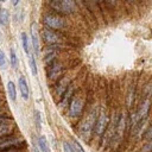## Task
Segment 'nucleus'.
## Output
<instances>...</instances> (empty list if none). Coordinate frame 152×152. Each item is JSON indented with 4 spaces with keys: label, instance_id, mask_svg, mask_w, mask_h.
I'll use <instances>...</instances> for the list:
<instances>
[{
    "label": "nucleus",
    "instance_id": "40",
    "mask_svg": "<svg viewBox=\"0 0 152 152\" xmlns=\"http://www.w3.org/2000/svg\"><path fill=\"white\" fill-rule=\"evenodd\" d=\"M96 1H97V2H100V1H101V0H96Z\"/></svg>",
    "mask_w": 152,
    "mask_h": 152
},
{
    "label": "nucleus",
    "instance_id": "27",
    "mask_svg": "<svg viewBox=\"0 0 152 152\" xmlns=\"http://www.w3.org/2000/svg\"><path fill=\"white\" fill-rule=\"evenodd\" d=\"M14 18H15V21H17V23L23 19V10H21V8H17V10H15Z\"/></svg>",
    "mask_w": 152,
    "mask_h": 152
},
{
    "label": "nucleus",
    "instance_id": "19",
    "mask_svg": "<svg viewBox=\"0 0 152 152\" xmlns=\"http://www.w3.org/2000/svg\"><path fill=\"white\" fill-rule=\"evenodd\" d=\"M7 94H8L10 99L12 101H15V99H17V89H15V86H14V83L12 81H8V83H7Z\"/></svg>",
    "mask_w": 152,
    "mask_h": 152
},
{
    "label": "nucleus",
    "instance_id": "25",
    "mask_svg": "<svg viewBox=\"0 0 152 152\" xmlns=\"http://www.w3.org/2000/svg\"><path fill=\"white\" fill-rule=\"evenodd\" d=\"M6 64H7V59H6L5 52L0 49V69H5L6 68Z\"/></svg>",
    "mask_w": 152,
    "mask_h": 152
},
{
    "label": "nucleus",
    "instance_id": "33",
    "mask_svg": "<svg viewBox=\"0 0 152 152\" xmlns=\"http://www.w3.org/2000/svg\"><path fill=\"white\" fill-rule=\"evenodd\" d=\"M19 1H20V0H11V2H12L13 6H17V5L19 4Z\"/></svg>",
    "mask_w": 152,
    "mask_h": 152
},
{
    "label": "nucleus",
    "instance_id": "37",
    "mask_svg": "<svg viewBox=\"0 0 152 152\" xmlns=\"http://www.w3.org/2000/svg\"><path fill=\"white\" fill-rule=\"evenodd\" d=\"M128 2H134V0H127Z\"/></svg>",
    "mask_w": 152,
    "mask_h": 152
},
{
    "label": "nucleus",
    "instance_id": "7",
    "mask_svg": "<svg viewBox=\"0 0 152 152\" xmlns=\"http://www.w3.org/2000/svg\"><path fill=\"white\" fill-rule=\"evenodd\" d=\"M58 45H48L46 50H45V55H44V63L46 66H50L55 61H56V55H57V49Z\"/></svg>",
    "mask_w": 152,
    "mask_h": 152
},
{
    "label": "nucleus",
    "instance_id": "39",
    "mask_svg": "<svg viewBox=\"0 0 152 152\" xmlns=\"http://www.w3.org/2000/svg\"><path fill=\"white\" fill-rule=\"evenodd\" d=\"M4 1H6V0H0V2H4Z\"/></svg>",
    "mask_w": 152,
    "mask_h": 152
},
{
    "label": "nucleus",
    "instance_id": "9",
    "mask_svg": "<svg viewBox=\"0 0 152 152\" xmlns=\"http://www.w3.org/2000/svg\"><path fill=\"white\" fill-rule=\"evenodd\" d=\"M126 122H127L126 116H125L124 114H122V115H120V118L118 119L116 127H115V133H114V135H115V139H116V140H120V139L122 138L124 132H125V128H126Z\"/></svg>",
    "mask_w": 152,
    "mask_h": 152
},
{
    "label": "nucleus",
    "instance_id": "10",
    "mask_svg": "<svg viewBox=\"0 0 152 152\" xmlns=\"http://www.w3.org/2000/svg\"><path fill=\"white\" fill-rule=\"evenodd\" d=\"M18 86H19V90L21 94V97L24 100H28L30 97V90H28V84L27 81L24 76H19L18 77Z\"/></svg>",
    "mask_w": 152,
    "mask_h": 152
},
{
    "label": "nucleus",
    "instance_id": "30",
    "mask_svg": "<svg viewBox=\"0 0 152 152\" xmlns=\"http://www.w3.org/2000/svg\"><path fill=\"white\" fill-rule=\"evenodd\" d=\"M150 151H152V140H150V141L144 146V148L141 150V152H150Z\"/></svg>",
    "mask_w": 152,
    "mask_h": 152
},
{
    "label": "nucleus",
    "instance_id": "32",
    "mask_svg": "<svg viewBox=\"0 0 152 152\" xmlns=\"http://www.w3.org/2000/svg\"><path fill=\"white\" fill-rule=\"evenodd\" d=\"M7 121H10V119H8V118L0 116V125H1V124H4V122H7Z\"/></svg>",
    "mask_w": 152,
    "mask_h": 152
},
{
    "label": "nucleus",
    "instance_id": "29",
    "mask_svg": "<svg viewBox=\"0 0 152 152\" xmlns=\"http://www.w3.org/2000/svg\"><path fill=\"white\" fill-rule=\"evenodd\" d=\"M145 139H147L148 141L150 140H152V124L150 125V127L147 128V131H146V133H145Z\"/></svg>",
    "mask_w": 152,
    "mask_h": 152
},
{
    "label": "nucleus",
    "instance_id": "12",
    "mask_svg": "<svg viewBox=\"0 0 152 152\" xmlns=\"http://www.w3.org/2000/svg\"><path fill=\"white\" fill-rule=\"evenodd\" d=\"M13 128H14V124H13V121H11V120L7 121V122L1 124V125H0V139L7 137L8 134H11L12 131H13Z\"/></svg>",
    "mask_w": 152,
    "mask_h": 152
},
{
    "label": "nucleus",
    "instance_id": "31",
    "mask_svg": "<svg viewBox=\"0 0 152 152\" xmlns=\"http://www.w3.org/2000/svg\"><path fill=\"white\" fill-rule=\"evenodd\" d=\"M33 152H40V150H39V146H38V142L37 141H33Z\"/></svg>",
    "mask_w": 152,
    "mask_h": 152
},
{
    "label": "nucleus",
    "instance_id": "2",
    "mask_svg": "<svg viewBox=\"0 0 152 152\" xmlns=\"http://www.w3.org/2000/svg\"><path fill=\"white\" fill-rule=\"evenodd\" d=\"M43 21H44L45 26L51 30H62L65 26L64 20L59 15H56V14H46L44 17Z\"/></svg>",
    "mask_w": 152,
    "mask_h": 152
},
{
    "label": "nucleus",
    "instance_id": "1",
    "mask_svg": "<svg viewBox=\"0 0 152 152\" xmlns=\"http://www.w3.org/2000/svg\"><path fill=\"white\" fill-rule=\"evenodd\" d=\"M96 110H93L88 114V116L83 120V122L80 125V128H78V133H80V137L84 140V141H89L90 137H91V133L94 131V127H95V122H96Z\"/></svg>",
    "mask_w": 152,
    "mask_h": 152
},
{
    "label": "nucleus",
    "instance_id": "24",
    "mask_svg": "<svg viewBox=\"0 0 152 152\" xmlns=\"http://www.w3.org/2000/svg\"><path fill=\"white\" fill-rule=\"evenodd\" d=\"M133 99H134V87H131L129 90H128V94H127V106L128 107L132 106Z\"/></svg>",
    "mask_w": 152,
    "mask_h": 152
},
{
    "label": "nucleus",
    "instance_id": "16",
    "mask_svg": "<svg viewBox=\"0 0 152 152\" xmlns=\"http://www.w3.org/2000/svg\"><path fill=\"white\" fill-rule=\"evenodd\" d=\"M69 86H70V82H69L68 78H63V80H61L59 83H58V86H57L58 88H57V93H56V94H57L58 96L62 97L63 94L66 91V89H68Z\"/></svg>",
    "mask_w": 152,
    "mask_h": 152
},
{
    "label": "nucleus",
    "instance_id": "14",
    "mask_svg": "<svg viewBox=\"0 0 152 152\" xmlns=\"http://www.w3.org/2000/svg\"><path fill=\"white\" fill-rule=\"evenodd\" d=\"M19 138H13V137H11V138H1L0 139V147H2V148H12V146H14V145H18L19 144Z\"/></svg>",
    "mask_w": 152,
    "mask_h": 152
},
{
    "label": "nucleus",
    "instance_id": "18",
    "mask_svg": "<svg viewBox=\"0 0 152 152\" xmlns=\"http://www.w3.org/2000/svg\"><path fill=\"white\" fill-rule=\"evenodd\" d=\"M20 37H21V43H23V49H24V51H25L27 55H30V53H31V48H30L27 33H26V32H21Z\"/></svg>",
    "mask_w": 152,
    "mask_h": 152
},
{
    "label": "nucleus",
    "instance_id": "5",
    "mask_svg": "<svg viewBox=\"0 0 152 152\" xmlns=\"http://www.w3.org/2000/svg\"><path fill=\"white\" fill-rule=\"evenodd\" d=\"M83 109V100L81 97H72L69 103V116L76 118L82 113Z\"/></svg>",
    "mask_w": 152,
    "mask_h": 152
},
{
    "label": "nucleus",
    "instance_id": "4",
    "mask_svg": "<svg viewBox=\"0 0 152 152\" xmlns=\"http://www.w3.org/2000/svg\"><path fill=\"white\" fill-rule=\"evenodd\" d=\"M42 38L48 45H55V44H58L61 42L59 34L56 31L48 28V27H44L42 30Z\"/></svg>",
    "mask_w": 152,
    "mask_h": 152
},
{
    "label": "nucleus",
    "instance_id": "41",
    "mask_svg": "<svg viewBox=\"0 0 152 152\" xmlns=\"http://www.w3.org/2000/svg\"><path fill=\"white\" fill-rule=\"evenodd\" d=\"M0 102H1V97H0Z\"/></svg>",
    "mask_w": 152,
    "mask_h": 152
},
{
    "label": "nucleus",
    "instance_id": "36",
    "mask_svg": "<svg viewBox=\"0 0 152 152\" xmlns=\"http://www.w3.org/2000/svg\"><path fill=\"white\" fill-rule=\"evenodd\" d=\"M1 43H2V33L0 31V45H1Z\"/></svg>",
    "mask_w": 152,
    "mask_h": 152
},
{
    "label": "nucleus",
    "instance_id": "3",
    "mask_svg": "<svg viewBox=\"0 0 152 152\" xmlns=\"http://www.w3.org/2000/svg\"><path fill=\"white\" fill-rule=\"evenodd\" d=\"M107 124H108V115H107L106 110L102 109V110L100 112L99 116L96 118V122H95V127H94L96 135L101 137V135L104 133L106 127H107Z\"/></svg>",
    "mask_w": 152,
    "mask_h": 152
},
{
    "label": "nucleus",
    "instance_id": "20",
    "mask_svg": "<svg viewBox=\"0 0 152 152\" xmlns=\"http://www.w3.org/2000/svg\"><path fill=\"white\" fill-rule=\"evenodd\" d=\"M28 66H30V70L32 72L33 76H37L38 75V68H37V63H36V59H34V56L33 55H28Z\"/></svg>",
    "mask_w": 152,
    "mask_h": 152
},
{
    "label": "nucleus",
    "instance_id": "6",
    "mask_svg": "<svg viewBox=\"0 0 152 152\" xmlns=\"http://www.w3.org/2000/svg\"><path fill=\"white\" fill-rule=\"evenodd\" d=\"M150 104H151V101H150L148 97L145 99V100L141 102V104H140V107H139V109H138V112H137V114H135L137 125H138V122H140L141 120H145V119H146V116H147V114H148V110H150Z\"/></svg>",
    "mask_w": 152,
    "mask_h": 152
},
{
    "label": "nucleus",
    "instance_id": "21",
    "mask_svg": "<svg viewBox=\"0 0 152 152\" xmlns=\"http://www.w3.org/2000/svg\"><path fill=\"white\" fill-rule=\"evenodd\" d=\"M10 23V12L6 8H2L0 12V25L7 26Z\"/></svg>",
    "mask_w": 152,
    "mask_h": 152
},
{
    "label": "nucleus",
    "instance_id": "26",
    "mask_svg": "<svg viewBox=\"0 0 152 152\" xmlns=\"http://www.w3.org/2000/svg\"><path fill=\"white\" fill-rule=\"evenodd\" d=\"M71 146H72V148H74L75 152H86V151L83 150V147L81 146V144H80L78 141H76V140L72 141V145H71Z\"/></svg>",
    "mask_w": 152,
    "mask_h": 152
},
{
    "label": "nucleus",
    "instance_id": "13",
    "mask_svg": "<svg viewBox=\"0 0 152 152\" xmlns=\"http://www.w3.org/2000/svg\"><path fill=\"white\" fill-rule=\"evenodd\" d=\"M48 1V5L53 10L56 11L57 13H61V14H66V11L63 6V2L62 0H46Z\"/></svg>",
    "mask_w": 152,
    "mask_h": 152
},
{
    "label": "nucleus",
    "instance_id": "34",
    "mask_svg": "<svg viewBox=\"0 0 152 152\" xmlns=\"http://www.w3.org/2000/svg\"><path fill=\"white\" fill-rule=\"evenodd\" d=\"M5 152H17V151H15L14 148H7V150H6Z\"/></svg>",
    "mask_w": 152,
    "mask_h": 152
},
{
    "label": "nucleus",
    "instance_id": "11",
    "mask_svg": "<svg viewBox=\"0 0 152 152\" xmlns=\"http://www.w3.org/2000/svg\"><path fill=\"white\" fill-rule=\"evenodd\" d=\"M72 94H74V88H72V84H70L66 89V91L63 94L62 99H61V102H59V106L61 108H64L66 106H69L70 103V99L72 97Z\"/></svg>",
    "mask_w": 152,
    "mask_h": 152
},
{
    "label": "nucleus",
    "instance_id": "22",
    "mask_svg": "<svg viewBox=\"0 0 152 152\" xmlns=\"http://www.w3.org/2000/svg\"><path fill=\"white\" fill-rule=\"evenodd\" d=\"M10 63H11V66L13 69H17L18 64H19V61H18V56L15 53V50L13 48H11L10 50Z\"/></svg>",
    "mask_w": 152,
    "mask_h": 152
},
{
    "label": "nucleus",
    "instance_id": "23",
    "mask_svg": "<svg viewBox=\"0 0 152 152\" xmlns=\"http://www.w3.org/2000/svg\"><path fill=\"white\" fill-rule=\"evenodd\" d=\"M33 120H34V126H36L37 132H40V129H42V116H40V113L38 110H34Z\"/></svg>",
    "mask_w": 152,
    "mask_h": 152
},
{
    "label": "nucleus",
    "instance_id": "35",
    "mask_svg": "<svg viewBox=\"0 0 152 152\" xmlns=\"http://www.w3.org/2000/svg\"><path fill=\"white\" fill-rule=\"evenodd\" d=\"M107 1H108L110 5H115V2H116V0H107Z\"/></svg>",
    "mask_w": 152,
    "mask_h": 152
},
{
    "label": "nucleus",
    "instance_id": "8",
    "mask_svg": "<svg viewBox=\"0 0 152 152\" xmlns=\"http://www.w3.org/2000/svg\"><path fill=\"white\" fill-rule=\"evenodd\" d=\"M31 40H32V49L34 53H39V33H38V24H31Z\"/></svg>",
    "mask_w": 152,
    "mask_h": 152
},
{
    "label": "nucleus",
    "instance_id": "28",
    "mask_svg": "<svg viewBox=\"0 0 152 152\" xmlns=\"http://www.w3.org/2000/svg\"><path fill=\"white\" fill-rule=\"evenodd\" d=\"M63 151L64 152H75L74 148H72V146L69 142H66V141L63 142Z\"/></svg>",
    "mask_w": 152,
    "mask_h": 152
},
{
    "label": "nucleus",
    "instance_id": "15",
    "mask_svg": "<svg viewBox=\"0 0 152 152\" xmlns=\"http://www.w3.org/2000/svg\"><path fill=\"white\" fill-rule=\"evenodd\" d=\"M49 76H50V78H56L57 76H59L61 75V69H62V66H61V64L59 63H57L56 61L49 66Z\"/></svg>",
    "mask_w": 152,
    "mask_h": 152
},
{
    "label": "nucleus",
    "instance_id": "17",
    "mask_svg": "<svg viewBox=\"0 0 152 152\" xmlns=\"http://www.w3.org/2000/svg\"><path fill=\"white\" fill-rule=\"evenodd\" d=\"M38 142V146H39V150L40 152H50V148H49V144H48V140L44 135H40L37 140Z\"/></svg>",
    "mask_w": 152,
    "mask_h": 152
},
{
    "label": "nucleus",
    "instance_id": "38",
    "mask_svg": "<svg viewBox=\"0 0 152 152\" xmlns=\"http://www.w3.org/2000/svg\"><path fill=\"white\" fill-rule=\"evenodd\" d=\"M1 10H2V7H1V2H0V12H1Z\"/></svg>",
    "mask_w": 152,
    "mask_h": 152
}]
</instances>
